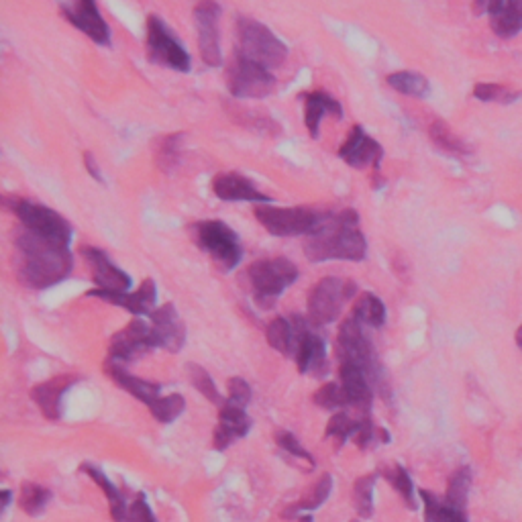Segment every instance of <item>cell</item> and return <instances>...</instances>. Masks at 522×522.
I'll use <instances>...</instances> for the list:
<instances>
[{
    "instance_id": "6",
    "label": "cell",
    "mask_w": 522,
    "mask_h": 522,
    "mask_svg": "<svg viewBox=\"0 0 522 522\" xmlns=\"http://www.w3.org/2000/svg\"><path fill=\"white\" fill-rule=\"evenodd\" d=\"M300 272L286 257L259 259L247 270V280L261 308H270L286 288L296 284Z\"/></svg>"
},
{
    "instance_id": "5",
    "label": "cell",
    "mask_w": 522,
    "mask_h": 522,
    "mask_svg": "<svg viewBox=\"0 0 522 522\" xmlns=\"http://www.w3.org/2000/svg\"><path fill=\"white\" fill-rule=\"evenodd\" d=\"M331 213L317 211L308 206H257L255 219L276 237H300L317 235Z\"/></svg>"
},
{
    "instance_id": "18",
    "label": "cell",
    "mask_w": 522,
    "mask_h": 522,
    "mask_svg": "<svg viewBox=\"0 0 522 522\" xmlns=\"http://www.w3.org/2000/svg\"><path fill=\"white\" fill-rule=\"evenodd\" d=\"M339 158L355 170H363L368 166L380 168L384 149L376 139L365 133L361 125H355L345 143L339 147Z\"/></svg>"
},
{
    "instance_id": "49",
    "label": "cell",
    "mask_w": 522,
    "mask_h": 522,
    "mask_svg": "<svg viewBox=\"0 0 522 522\" xmlns=\"http://www.w3.org/2000/svg\"><path fill=\"white\" fill-rule=\"evenodd\" d=\"M514 339H516V345L522 349V325L518 327V331H516V335H514Z\"/></svg>"
},
{
    "instance_id": "20",
    "label": "cell",
    "mask_w": 522,
    "mask_h": 522,
    "mask_svg": "<svg viewBox=\"0 0 522 522\" xmlns=\"http://www.w3.org/2000/svg\"><path fill=\"white\" fill-rule=\"evenodd\" d=\"M339 384L347 398V408H355L363 414H368L374 402V384L370 376L353 363H341L339 368Z\"/></svg>"
},
{
    "instance_id": "19",
    "label": "cell",
    "mask_w": 522,
    "mask_h": 522,
    "mask_svg": "<svg viewBox=\"0 0 522 522\" xmlns=\"http://www.w3.org/2000/svg\"><path fill=\"white\" fill-rule=\"evenodd\" d=\"M88 296H96L104 302H111L115 306H123L125 310L133 312L139 317H151L155 310V302H158V286L151 278L143 280L141 286L135 292H107V290H90Z\"/></svg>"
},
{
    "instance_id": "40",
    "label": "cell",
    "mask_w": 522,
    "mask_h": 522,
    "mask_svg": "<svg viewBox=\"0 0 522 522\" xmlns=\"http://www.w3.org/2000/svg\"><path fill=\"white\" fill-rule=\"evenodd\" d=\"M522 92H516L504 84H492V82H480L474 88V96L482 102H500V104H510L518 100Z\"/></svg>"
},
{
    "instance_id": "43",
    "label": "cell",
    "mask_w": 522,
    "mask_h": 522,
    "mask_svg": "<svg viewBox=\"0 0 522 522\" xmlns=\"http://www.w3.org/2000/svg\"><path fill=\"white\" fill-rule=\"evenodd\" d=\"M312 400H315V404L325 408V410H343V408H347V398H345V392H343L339 382L325 384Z\"/></svg>"
},
{
    "instance_id": "28",
    "label": "cell",
    "mask_w": 522,
    "mask_h": 522,
    "mask_svg": "<svg viewBox=\"0 0 522 522\" xmlns=\"http://www.w3.org/2000/svg\"><path fill=\"white\" fill-rule=\"evenodd\" d=\"M80 472L86 474L88 478H92V480L102 488L104 496H107V500H109L113 520H115V522H127V512H129L127 500H125V496L119 492V488H117V486H115L107 476H104L102 469L84 463V465L80 467Z\"/></svg>"
},
{
    "instance_id": "1",
    "label": "cell",
    "mask_w": 522,
    "mask_h": 522,
    "mask_svg": "<svg viewBox=\"0 0 522 522\" xmlns=\"http://www.w3.org/2000/svg\"><path fill=\"white\" fill-rule=\"evenodd\" d=\"M15 272L21 284L33 290H47L64 282L74 270L70 245L21 231L15 239Z\"/></svg>"
},
{
    "instance_id": "12",
    "label": "cell",
    "mask_w": 522,
    "mask_h": 522,
    "mask_svg": "<svg viewBox=\"0 0 522 522\" xmlns=\"http://www.w3.org/2000/svg\"><path fill=\"white\" fill-rule=\"evenodd\" d=\"M227 88L235 98H266L276 88L274 74L235 54L227 68Z\"/></svg>"
},
{
    "instance_id": "34",
    "label": "cell",
    "mask_w": 522,
    "mask_h": 522,
    "mask_svg": "<svg viewBox=\"0 0 522 522\" xmlns=\"http://www.w3.org/2000/svg\"><path fill=\"white\" fill-rule=\"evenodd\" d=\"M469 488H472V469H469V467H459V469H455L453 476L449 478L445 500H447L451 506L465 510V506H467V496H469Z\"/></svg>"
},
{
    "instance_id": "24",
    "label": "cell",
    "mask_w": 522,
    "mask_h": 522,
    "mask_svg": "<svg viewBox=\"0 0 522 522\" xmlns=\"http://www.w3.org/2000/svg\"><path fill=\"white\" fill-rule=\"evenodd\" d=\"M302 98H304V125L312 139H319V129L325 115H333L337 121L343 119L341 102L331 94L317 90V92L302 94Z\"/></svg>"
},
{
    "instance_id": "17",
    "label": "cell",
    "mask_w": 522,
    "mask_h": 522,
    "mask_svg": "<svg viewBox=\"0 0 522 522\" xmlns=\"http://www.w3.org/2000/svg\"><path fill=\"white\" fill-rule=\"evenodd\" d=\"M149 321H151V333H153L155 347L166 349L170 353H178L184 347L186 327L172 302H166L164 306L155 308L151 312Z\"/></svg>"
},
{
    "instance_id": "9",
    "label": "cell",
    "mask_w": 522,
    "mask_h": 522,
    "mask_svg": "<svg viewBox=\"0 0 522 522\" xmlns=\"http://www.w3.org/2000/svg\"><path fill=\"white\" fill-rule=\"evenodd\" d=\"M196 245L211 255L221 272L235 270L243 259V245L239 235L223 221H200L190 227Z\"/></svg>"
},
{
    "instance_id": "15",
    "label": "cell",
    "mask_w": 522,
    "mask_h": 522,
    "mask_svg": "<svg viewBox=\"0 0 522 522\" xmlns=\"http://www.w3.org/2000/svg\"><path fill=\"white\" fill-rule=\"evenodd\" d=\"M82 257L86 259L92 282L96 284V290H107V292H129L131 288V276L119 270L111 257L98 247H82Z\"/></svg>"
},
{
    "instance_id": "33",
    "label": "cell",
    "mask_w": 522,
    "mask_h": 522,
    "mask_svg": "<svg viewBox=\"0 0 522 522\" xmlns=\"http://www.w3.org/2000/svg\"><path fill=\"white\" fill-rule=\"evenodd\" d=\"M182 141L184 133L166 135L160 145L155 147V164L166 174H170L182 160Z\"/></svg>"
},
{
    "instance_id": "8",
    "label": "cell",
    "mask_w": 522,
    "mask_h": 522,
    "mask_svg": "<svg viewBox=\"0 0 522 522\" xmlns=\"http://www.w3.org/2000/svg\"><path fill=\"white\" fill-rule=\"evenodd\" d=\"M3 202L17 215V219L21 221L25 231H29L37 237L49 239V241L70 245L72 233H74L72 225L60 213H56L54 208H47L43 204H37V202L19 198V196H11V194H7L3 198Z\"/></svg>"
},
{
    "instance_id": "13",
    "label": "cell",
    "mask_w": 522,
    "mask_h": 522,
    "mask_svg": "<svg viewBox=\"0 0 522 522\" xmlns=\"http://www.w3.org/2000/svg\"><path fill=\"white\" fill-rule=\"evenodd\" d=\"M192 13L198 29V47H200L202 62L211 68L223 66L221 33H219L221 5L213 3V0H206V3H198Z\"/></svg>"
},
{
    "instance_id": "2",
    "label": "cell",
    "mask_w": 522,
    "mask_h": 522,
    "mask_svg": "<svg viewBox=\"0 0 522 522\" xmlns=\"http://www.w3.org/2000/svg\"><path fill=\"white\" fill-rule=\"evenodd\" d=\"M304 255L312 264H323L329 259L363 261L368 255V241L359 229V215L351 208L331 213L325 227L306 239Z\"/></svg>"
},
{
    "instance_id": "32",
    "label": "cell",
    "mask_w": 522,
    "mask_h": 522,
    "mask_svg": "<svg viewBox=\"0 0 522 522\" xmlns=\"http://www.w3.org/2000/svg\"><path fill=\"white\" fill-rule=\"evenodd\" d=\"M429 137L431 141L445 153H451V155H467L472 153V147H469L461 137L455 135V131L441 119L433 121L431 127H429Z\"/></svg>"
},
{
    "instance_id": "31",
    "label": "cell",
    "mask_w": 522,
    "mask_h": 522,
    "mask_svg": "<svg viewBox=\"0 0 522 522\" xmlns=\"http://www.w3.org/2000/svg\"><path fill=\"white\" fill-rule=\"evenodd\" d=\"M388 86L394 88L396 92L400 94H406V96H414V98H427L431 94V84L429 80L419 74V72H408V70H402V72H394L386 78Z\"/></svg>"
},
{
    "instance_id": "7",
    "label": "cell",
    "mask_w": 522,
    "mask_h": 522,
    "mask_svg": "<svg viewBox=\"0 0 522 522\" xmlns=\"http://www.w3.org/2000/svg\"><path fill=\"white\" fill-rule=\"evenodd\" d=\"M357 292L359 286L349 278H337V276L323 278L308 294L306 300L308 321L319 329L335 323L341 317L343 306L355 296H359Z\"/></svg>"
},
{
    "instance_id": "11",
    "label": "cell",
    "mask_w": 522,
    "mask_h": 522,
    "mask_svg": "<svg viewBox=\"0 0 522 522\" xmlns=\"http://www.w3.org/2000/svg\"><path fill=\"white\" fill-rule=\"evenodd\" d=\"M145 43H147V56L153 64L176 72H190L192 66L190 54L158 15L147 17Z\"/></svg>"
},
{
    "instance_id": "39",
    "label": "cell",
    "mask_w": 522,
    "mask_h": 522,
    "mask_svg": "<svg viewBox=\"0 0 522 522\" xmlns=\"http://www.w3.org/2000/svg\"><path fill=\"white\" fill-rule=\"evenodd\" d=\"M186 372H188V378H190L192 386H194L206 400H211V402H215V404H221V402H223V398H221V394H219V390H217V386H215L211 374H208V372L202 368V365H198V363H188V365H186Z\"/></svg>"
},
{
    "instance_id": "41",
    "label": "cell",
    "mask_w": 522,
    "mask_h": 522,
    "mask_svg": "<svg viewBox=\"0 0 522 522\" xmlns=\"http://www.w3.org/2000/svg\"><path fill=\"white\" fill-rule=\"evenodd\" d=\"M384 478L396 488V492L404 498V502L408 504V508H416V502H414V488H412V480L408 476L406 469L402 465H394L390 469H386L384 472Z\"/></svg>"
},
{
    "instance_id": "30",
    "label": "cell",
    "mask_w": 522,
    "mask_h": 522,
    "mask_svg": "<svg viewBox=\"0 0 522 522\" xmlns=\"http://www.w3.org/2000/svg\"><path fill=\"white\" fill-rule=\"evenodd\" d=\"M266 337L272 349H276L278 353L286 355V357H294V341H296V329L292 319L286 317H278L274 319L268 329H266Z\"/></svg>"
},
{
    "instance_id": "26",
    "label": "cell",
    "mask_w": 522,
    "mask_h": 522,
    "mask_svg": "<svg viewBox=\"0 0 522 522\" xmlns=\"http://www.w3.org/2000/svg\"><path fill=\"white\" fill-rule=\"evenodd\" d=\"M490 27L498 37H514L522 31V0H492L486 3Z\"/></svg>"
},
{
    "instance_id": "44",
    "label": "cell",
    "mask_w": 522,
    "mask_h": 522,
    "mask_svg": "<svg viewBox=\"0 0 522 522\" xmlns=\"http://www.w3.org/2000/svg\"><path fill=\"white\" fill-rule=\"evenodd\" d=\"M276 443H278L286 453H290V455H294V457H298V459H302V461H306V463H310V465H315V459H312V455L300 445V441H298L292 433H286V431L276 433Z\"/></svg>"
},
{
    "instance_id": "27",
    "label": "cell",
    "mask_w": 522,
    "mask_h": 522,
    "mask_svg": "<svg viewBox=\"0 0 522 522\" xmlns=\"http://www.w3.org/2000/svg\"><path fill=\"white\" fill-rule=\"evenodd\" d=\"M351 317L363 327L382 329L386 325V304L374 292H363L353 304Z\"/></svg>"
},
{
    "instance_id": "4",
    "label": "cell",
    "mask_w": 522,
    "mask_h": 522,
    "mask_svg": "<svg viewBox=\"0 0 522 522\" xmlns=\"http://www.w3.org/2000/svg\"><path fill=\"white\" fill-rule=\"evenodd\" d=\"M237 33V51L235 54L264 66L268 70L280 68L288 58V47L282 39H278L270 27L259 23L251 17H239L235 25Z\"/></svg>"
},
{
    "instance_id": "3",
    "label": "cell",
    "mask_w": 522,
    "mask_h": 522,
    "mask_svg": "<svg viewBox=\"0 0 522 522\" xmlns=\"http://www.w3.org/2000/svg\"><path fill=\"white\" fill-rule=\"evenodd\" d=\"M337 353L341 357V363H353L357 368H361L365 374L370 376L374 390L388 400L390 398V388H388V378L382 368V363L378 359V353L374 349L372 339L365 333V327L357 323L353 317L345 319L339 335H337Z\"/></svg>"
},
{
    "instance_id": "48",
    "label": "cell",
    "mask_w": 522,
    "mask_h": 522,
    "mask_svg": "<svg viewBox=\"0 0 522 522\" xmlns=\"http://www.w3.org/2000/svg\"><path fill=\"white\" fill-rule=\"evenodd\" d=\"M11 502V492L9 490H3V508H7Z\"/></svg>"
},
{
    "instance_id": "42",
    "label": "cell",
    "mask_w": 522,
    "mask_h": 522,
    "mask_svg": "<svg viewBox=\"0 0 522 522\" xmlns=\"http://www.w3.org/2000/svg\"><path fill=\"white\" fill-rule=\"evenodd\" d=\"M331 488H333V478L329 474H325L304 500H300L296 506H292L288 510V514H294L298 510H315V508H319L329 498Z\"/></svg>"
},
{
    "instance_id": "22",
    "label": "cell",
    "mask_w": 522,
    "mask_h": 522,
    "mask_svg": "<svg viewBox=\"0 0 522 522\" xmlns=\"http://www.w3.org/2000/svg\"><path fill=\"white\" fill-rule=\"evenodd\" d=\"M80 378L74 374H60L51 380L35 386L31 390L33 402L39 406L41 414L49 421H58L62 416V398L64 394L78 382Z\"/></svg>"
},
{
    "instance_id": "38",
    "label": "cell",
    "mask_w": 522,
    "mask_h": 522,
    "mask_svg": "<svg viewBox=\"0 0 522 522\" xmlns=\"http://www.w3.org/2000/svg\"><path fill=\"white\" fill-rule=\"evenodd\" d=\"M363 419H365V416H363ZM363 419L353 421L347 412H337V414L333 416V419L329 421V425H327L325 437H329V439H337V443L343 445L345 441L353 439V437L359 433Z\"/></svg>"
},
{
    "instance_id": "45",
    "label": "cell",
    "mask_w": 522,
    "mask_h": 522,
    "mask_svg": "<svg viewBox=\"0 0 522 522\" xmlns=\"http://www.w3.org/2000/svg\"><path fill=\"white\" fill-rule=\"evenodd\" d=\"M127 522H158V518H155V514L151 512L143 492H139L137 498L131 502L129 512H127Z\"/></svg>"
},
{
    "instance_id": "10",
    "label": "cell",
    "mask_w": 522,
    "mask_h": 522,
    "mask_svg": "<svg viewBox=\"0 0 522 522\" xmlns=\"http://www.w3.org/2000/svg\"><path fill=\"white\" fill-rule=\"evenodd\" d=\"M296 329L294 341V361L300 374H310L315 378H323L329 372L327 361V339L321 335V329L312 325L302 315L290 317Z\"/></svg>"
},
{
    "instance_id": "14",
    "label": "cell",
    "mask_w": 522,
    "mask_h": 522,
    "mask_svg": "<svg viewBox=\"0 0 522 522\" xmlns=\"http://www.w3.org/2000/svg\"><path fill=\"white\" fill-rule=\"evenodd\" d=\"M153 349H158V347H155V341H153L151 325H147L141 319H135L123 331L113 335L111 345H109V361L117 363V365L133 363L141 355H145Z\"/></svg>"
},
{
    "instance_id": "47",
    "label": "cell",
    "mask_w": 522,
    "mask_h": 522,
    "mask_svg": "<svg viewBox=\"0 0 522 522\" xmlns=\"http://www.w3.org/2000/svg\"><path fill=\"white\" fill-rule=\"evenodd\" d=\"M84 168L88 170V174L96 180V182H104L102 180V174H100V170H98V164H96V160H94V155L92 153H84Z\"/></svg>"
},
{
    "instance_id": "25",
    "label": "cell",
    "mask_w": 522,
    "mask_h": 522,
    "mask_svg": "<svg viewBox=\"0 0 522 522\" xmlns=\"http://www.w3.org/2000/svg\"><path fill=\"white\" fill-rule=\"evenodd\" d=\"M104 372H107V376L117 384L121 386L127 394H131L133 398H137L139 402H143L147 408H151L155 402H158L162 396V386L160 384H153V382H147V380H141L133 374H129L123 365H117V363H111L107 361L104 363Z\"/></svg>"
},
{
    "instance_id": "21",
    "label": "cell",
    "mask_w": 522,
    "mask_h": 522,
    "mask_svg": "<svg viewBox=\"0 0 522 522\" xmlns=\"http://www.w3.org/2000/svg\"><path fill=\"white\" fill-rule=\"evenodd\" d=\"M251 429V419L243 406L227 400L219 412V425L215 431L213 445L217 451L229 449L235 441L243 439Z\"/></svg>"
},
{
    "instance_id": "35",
    "label": "cell",
    "mask_w": 522,
    "mask_h": 522,
    "mask_svg": "<svg viewBox=\"0 0 522 522\" xmlns=\"http://www.w3.org/2000/svg\"><path fill=\"white\" fill-rule=\"evenodd\" d=\"M378 474L363 476L353 486V504L361 518H370L374 512V486Z\"/></svg>"
},
{
    "instance_id": "29",
    "label": "cell",
    "mask_w": 522,
    "mask_h": 522,
    "mask_svg": "<svg viewBox=\"0 0 522 522\" xmlns=\"http://www.w3.org/2000/svg\"><path fill=\"white\" fill-rule=\"evenodd\" d=\"M421 498L425 502V520L427 522H467V514L461 508L451 506L445 498L431 494L429 490H421Z\"/></svg>"
},
{
    "instance_id": "36",
    "label": "cell",
    "mask_w": 522,
    "mask_h": 522,
    "mask_svg": "<svg viewBox=\"0 0 522 522\" xmlns=\"http://www.w3.org/2000/svg\"><path fill=\"white\" fill-rule=\"evenodd\" d=\"M51 500V490L39 486V484H23L21 494H19V506L29 514V516H39L47 502Z\"/></svg>"
},
{
    "instance_id": "23",
    "label": "cell",
    "mask_w": 522,
    "mask_h": 522,
    "mask_svg": "<svg viewBox=\"0 0 522 522\" xmlns=\"http://www.w3.org/2000/svg\"><path fill=\"white\" fill-rule=\"evenodd\" d=\"M213 192L217 198L225 200V202H272V196L259 192L253 182L237 172H229V174H219L213 180Z\"/></svg>"
},
{
    "instance_id": "46",
    "label": "cell",
    "mask_w": 522,
    "mask_h": 522,
    "mask_svg": "<svg viewBox=\"0 0 522 522\" xmlns=\"http://www.w3.org/2000/svg\"><path fill=\"white\" fill-rule=\"evenodd\" d=\"M227 390H229V400L233 404H239L245 408L251 402V386L243 378H231L227 382Z\"/></svg>"
},
{
    "instance_id": "37",
    "label": "cell",
    "mask_w": 522,
    "mask_h": 522,
    "mask_svg": "<svg viewBox=\"0 0 522 522\" xmlns=\"http://www.w3.org/2000/svg\"><path fill=\"white\" fill-rule=\"evenodd\" d=\"M184 408H186L184 396L170 394V396H162L149 410H151L155 421L162 423V425H170L184 412Z\"/></svg>"
},
{
    "instance_id": "16",
    "label": "cell",
    "mask_w": 522,
    "mask_h": 522,
    "mask_svg": "<svg viewBox=\"0 0 522 522\" xmlns=\"http://www.w3.org/2000/svg\"><path fill=\"white\" fill-rule=\"evenodd\" d=\"M60 13L94 43L111 45V27L102 19L96 3H92V0H78V3L60 5Z\"/></svg>"
}]
</instances>
